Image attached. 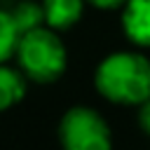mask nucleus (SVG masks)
<instances>
[{"instance_id": "obj_2", "label": "nucleus", "mask_w": 150, "mask_h": 150, "mask_svg": "<svg viewBox=\"0 0 150 150\" xmlns=\"http://www.w3.org/2000/svg\"><path fill=\"white\" fill-rule=\"evenodd\" d=\"M16 61L21 73L38 82V84H49L54 80H59L66 70L68 63V54L66 47L61 42V38L56 35L54 28H33L28 33H23L19 38V47H16Z\"/></svg>"}, {"instance_id": "obj_4", "label": "nucleus", "mask_w": 150, "mask_h": 150, "mask_svg": "<svg viewBox=\"0 0 150 150\" xmlns=\"http://www.w3.org/2000/svg\"><path fill=\"white\" fill-rule=\"evenodd\" d=\"M122 28L134 45L150 47V0H127L122 9Z\"/></svg>"}, {"instance_id": "obj_1", "label": "nucleus", "mask_w": 150, "mask_h": 150, "mask_svg": "<svg viewBox=\"0 0 150 150\" xmlns=\"http://www.w3.org/2000/svg\"><path fill=\"white\" fill-rule=\"evenodd\" d=\"M98 94L120 105H141L150 98V59L136 52L105 56L94 75Z\"/></svg>"}, {"instance_id": "obj_6", "label": "nucleus", "mask_w": 150, "mask_h": 150, "mask_svg": "<svg viewBox=\"0 0 150 150\" xmlns=\"http://www.w3.org/2000/svg\"><path fill=\"white\" fill-rule=\"evenodd\" d=\"M26 94V75L0 63V112L16 105Z\"/></svg>"}, {"instance_id": "obj_7", "label": "nucleus", "mask_w": 150, "mask_h": 150, "mask_svg": "<svg viewBox=\"0 0 150 150\" xmlns=\"http://www.w3.org/2000/svg\"><path fill=\"white\" fill-rule=\"evenodd\" d=\"M9 14H12V19H14V23H16V28H19L21 35L28 33V30H33V28H38V26H42V21H45L42 5H35V2H28V0L14 5Z\"/></svg>"}, {"instance_id": "obj_8", "label": "nucleus", "mask_w": 150, "mask_h": 150, "mask_svg": "<svg viewBox=\"0 0 150 150\" xmlns=\"http://www.w3.org/2000/svg\"><path fill=\"white\" fill-rule=\"evenodd\" d=\"M19 28L12 19L9 12H0V63H5L9 56L16 54V47H19Z\"/></svg>"}, {"instance_id": "obj_10", "label": "nucleus", "mask_w": 150, "mask_h": 150, "mask_svg": "<svg viewBox=\"0 0 150 150\" xmlns=\"http://www.w3.org/2000/svg\"><path fill=\"white\" fill-rule=\"evenodd\" d=\"M89 5L98 7V9H117V7H124L127 0H87Z\"/></svg>"}, {"instance_id": "obj_3", "label": "nucleus", "mask_w": 150, "mask_h": 150, "mask_svg": "<svg viewBox=\"0 0 150 150\" xmlns=\"http://www.w3.org/2000/svg\"><path fill=\"white\" fill-rule=\"evenodd\" d=\"M59 143L63 150H110L112 138L105 120L96 110L75 105L59 122Z\"/></svg>"}, {"instance_id": "obj_9", "label": "nucleus", "mask_w": 150, "mask_h": 150, "mask_svg": "<svg viewBox=\"0 0 150 150\" xmlns=\"http://www.w3.org/2000/svg\"><path fill=\"white\" fill-rule=\"evenodd\" d=\"M138 124H141V129L150 136V98H148L145 103H141V110H138Z\"/></svg>"}, {"instance_id": "obj_5", "label": "nucleus", "mask_w": 150, "mask_h": 150, "mask_svg": "<svg viewBox=\"0 0 150 150\" xmlns=\"http://www.w3.org/2000/svg\"><path fill=\"white\" fill-rule=\"evenodd\" d=\"M87 0H42L45 9V23L54 30H68L73 28L84 9Z\"/></svg>"}]
</instances>
